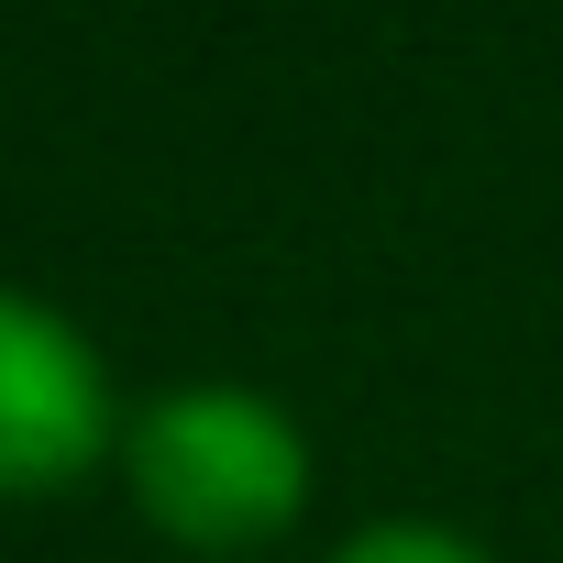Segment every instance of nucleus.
I'll use <instances>...</instances> for the list:
<instances>
[{
  "mask_svg": "<svg viewBox=\"0 0 563 563\" xmlns=\"http://www.w3.org/2000/svg\"><path fill=\"white\" fill-rule=\"evenodd\" d=\"M310 431L288 398H265L243 376H177L155 398H133L122 420V486L133 519L199 563H243L265 541H288L310 519Z\"/></svg>",
  "mask_w": 563,
  "mask_h": 563,
  "instance_id": "f257e3e1",
  "label": "nucleus"
},
{
  "mask_svg": "<svg viewBox=\"0 0 563 563\" xmlns=\"http://www.w3.org/2000/svg\"><path fill=\"white\" fill-rule=\"evenodd\" d=\"M332 563H486V541H464L453 519H365L332 541Z\"/></svg>",
  "mask_w": 563,
  "mask_h": 563,
  "instance_id": "7ed1b4c3",
  "label": "nucleus"
},
{
  "mask_svg": "<svg viewBox=\"0 0 563 563\" xmlns=\"http://www.w3.org/2000/svg\"><path fill=\"white\" fill-rule=\"evenodd\" d=\"M122 387L100 365V343L34 299V288H0V508L23 497H67L100 464H122Z\"/></svg>",
  "mask_w": 563,
  "mask_h": 563,
  "instance_id": "f03ea898",
  "label": "nucleus"
}]
</instances>
